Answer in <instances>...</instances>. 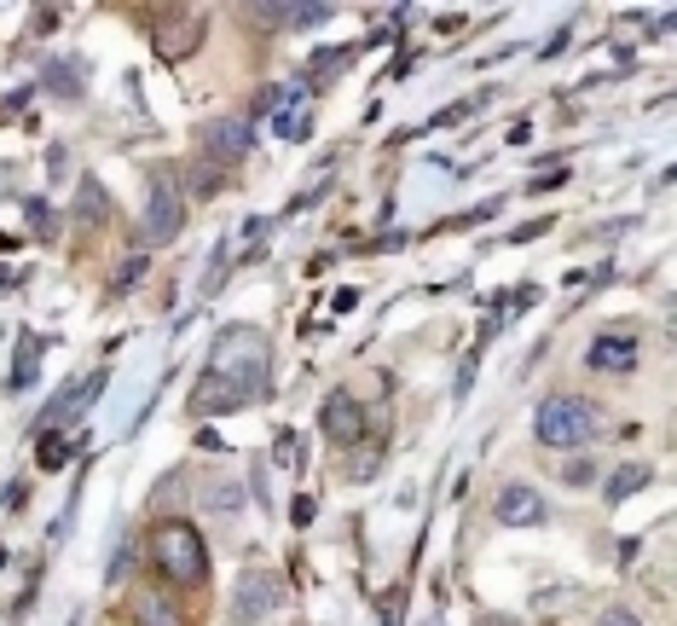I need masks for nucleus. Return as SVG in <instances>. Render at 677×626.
Wrapping results in <instances>:
<instances>
[{
  "label": "nucleus",
  "instance_id": "nucleus-1",
  "mask_svg": "<svg viewBox=\"0 0 677 626\" xmlns=\"http://www.w3.org/2000/svg\"><path fill=\"white\" fill-rule=\"evenodd\" d=\"M261 389H266V342L250 326H238V331L220 337L215 366L203 372L192 407L197 412H232V407H243V400H255Z\"/></svg>",
  "mask_w": 677,
  "mask_h": 626
},
{
  "label": "nucleus",
  "instance_id": "nucleus-2",
  "mask_svg": "<svg viewBox=\"0 0 677 626\" xmlns=\"http://www.w3.org/2000/svg\"><path fill=\"white\" fill-rule=\"evenodd\" d=\"M603 412L590 407L580 395H550L539 400V412H532V435L544 441V447H585L590 435H597Z\"/></svg>",
  "mask_w": 677,
  "mask_h": 626
},
{
  "label": "nucleus",
  "instance_id": "nucleus-3",
  "mask_svg": "<svg viewBox=\"0 0 677 626\" xmlns=\"http://www.w3.org/2000/svg\"><path fill=\"white\" fill-rule=\"evenodd\" d=\"M151 551H157V569L174 574V580H203V574H209V551H203V539H197L192 522H162L157 539H151Z\"/></svg>",
  "mask_w": 677,
  "mask_h": 626
},
{
  "label": "nucleus",
  "instance_id": "nucleus-4",
  "mask_svg": "<svg viewBox=\"0 0 677 626\" xmlns=\"http://www.w3.org/2000/svg\"><path fill=\"white\" fill-rule=\"evenodd\" d=\"M203 30H209V18H203V12L174 7V12H162L151 24V47H157L162 65H180V58H192L203 47Z\"/></svg>",
  "mask_w": 677,
  "mask_h": 626
},
{
  "label": "nucleus",
  "instance_id": "nucleus-5",
  "mask_svg": "<svg viewBox=\"0 0 677 626\" xmlns=\"http://www.w3.org/2000/svg\"><path fill=\"white\" fill-rule=\"evenodd\" d=\"M284 603V580L273 574V569H250V574H238V585H232V621L238 626H255V621H266Z\"/></svg>",
  "mask_w": 677,
  "mask_h": 626
},
{
  "label": "nucleus",
  "instance_id": "nucleus-6",
  "mask_svg": "<svg viewBox=\"0 0 677 626\" xmlns=\"http://www.w3.org/2000/svg\"><path fill=\"white\" fill-rule=\"evenodd\" d=\"M203 151L215 163H238V157L255 151V123L250 116H215V123H203Z\"/></svg>",
  "mask_w": 677,
  "mask_h": 626
},
{
  "label": "nucleus",
  "instance_id": "nucleus-7",
  "mask_svg": "<svg viewBox=\"0 0 677 626\" xmlns=\"http://www.w3.org/2000/svg\"><path fill=\"white\" fill-rule=\"evenodd\" d=\"M180 227H186L180 192L169 186V180H151V197H146V238H151V244H174Z\"/></svg>",
  "mask_w": 677,
  "mask_h": 626
},
{
  "label": "nucleus",
  "instance_id": "nucleus-8",
  "mask_svg": "<svg viewBox=\"0 0 677 626\" xmlns=\"http://www.w3.org/2000/svg\"><path fill=\"white\" fill-rule=\"evenodd\" d=\"M492 511H498L504 528H539V522H544V499L532 493L527 481H509V488L498 493V504H492Z\"/></svg>",
  "mask_w": 677,
  "mask_h": 626
},
{
  "label": "nucleus",
  "instance_id": "nucleus-9",
  "mask_svg": "<svg viewBox=\"0 0 677 626\" xmlns=\"http://www.w3.org/2000/svg\"><path fill=\"white\" fill-rule=\"evenodd\" d=\"M255 18H261V24H273V30H284V24L319 30V24H331V18H336V7H331V0H313V7H307V0H296V7L273 0V7H255Z\"/></svg>",
  "mask_w": 677,
  "mask_h": 626
},
{
  "label": "nucleus",
  "instance_id": "nucleus-10",
  "mask_svg": "<svg viewBox=\"0 0 677 626\" xmlns=\"http://www.w3.org/2000/svg\"><path fill=\"white\" fill-rule=\"evenodd\" d=\"M319 423H324V435H331V441H359V430H365V412H359V400L347 395V389H336V395H324Z\"/></svg>",
  "mask_w": 677,
  "mask_h": 626
},
{
  "label": "nucleus",
  "instance_id": "nucleus-11",
  "mask_svg": "<svg viewBox=\"0 0 677 626\" xmlns=\"http://www.w3.org/2000/svg\"><path fill=\"white\" fill-rule=\"evenodd\" d=\"M99 389H105V372H93L88 383H65V389L53 395V407L41 412V423H35V430H53L58 418H70V412H81V407H93V400H99Z\"/></svg>",
  "mask_w": 677,
  "mask_h": 626
},
{
  "label": "nucleus",
  "instance_id": "nucleus-12",
  "mask_svg": "<svg viewBox=\"0 0 677 626\" xmlns=\"http://www.w3.org/2000/svg\"><path fill=\"white\" fill-rule=\"evenodd\" d=\"M638 337H597L590 342V354H585V366L590 372H631L638 366Z\"/></svg>",
  "mask_w": 677,
  "mask_h": 626
},
{
  "label": "nucleus",
  "instance_id": "nucleus-13",
  "mask_svg": "<svg viewBox=\"0 0 677 626\" xmlns=\"http://www.w3.org/2000/svg\"><path fill=\"white\" fill-rule=\"evenodd\" d=\"M197 499H203V511H215V516H238L243 511V488H238V481H226V476L203 481Z\"/></svg>",
  "mask_w": 677,
  "mask_h": 626
},
{
  "label": "nucleus",
  "instance_id": "nucleus-14",
  "mask_svg": "<svg viewBox=\"0 0 677 626\" xmlns=\"http://www.w3.org/2000/svg\"><path fill=\"white\" fill-rule=\"evenodd\" d=\"M41 354H47V337H24V349H18V366H12V395H24L30 389V377L41 372Z\"/></svg>",
  "mask_w": 677,
  "mask_h": 626
},
{
  "label": "nucleus",
  "instance_id": "nucleus-15",
  "mask_svg": "<svg viewBox=\"0 0 677 626\" xmlns=\"http://www.w3.org/2000/svg\"><path fill=\"white\" fill-rule=\"evenodd\" d=\"M649 464H620V470H613V481H608V504H626L631 493H643L649 488Z\"/></svg>",
  "mask_w": 677,
  "mask_h": 626
},
{
  "label": "nucleus",
  "instance_id": "nucleus-16",
  "mask_svg": "<svg viewBox=\"0 0 677 626\" xmlns=\"http://www.w3.org/2000/svg\"><path fill=\"white\" fill-rule=\"evenodd\" d=\"M81 82H88V70H81L76 58H53L47 65V88L53 93H81Z\"/></svg>",
  "mask_w": 677,
  "mask_h": 626
},
{
  "label": "nucleus",
  "instance_id": "nucleus-17",
  "mask_svg": "<svg viewBox=\"0 0 677 626\" xmlns=\"http://www.w3.org/2000/svg\"><path fill=\"white\" fill-rule=\"evenodd\" d=\"M81 447H88V430L70 435V441H47V447H41V464H47V470H58V464H70Z\"/></svg>",
  "mask_w": 677,
  "mask_h": 626
},
{
  "label": "nucleus",
  "instance_id": "nucleus-18",
  "mask_svg": "<svg viewBox=\"0 0 677 626\" xmlns=\"http://www.w3.org/2000/svg\"><path fill=\"white\" fill-rule=\"evenodd\" d=\"M24 220H30V227H35L41 238H53V232H58V220H53V209L41 204V197H35V204H24Z\"/></svg>",
  "mask_w": 677,
  "mask_h": 626
},
{
  "label": "nucleus",
  "instance_id": "nucleus-19",
  "mask_svg": "<svg viewBox=\"0 0 677 626\" xmlns=\"http://www.w3.org/2000/svg\"><path fill=\"white\" fill-rule=\"evenodd\" d=\"M562 481H567V488H590V481H597V464H590V458H573Z\"/></svg>",
  "mask_w": 677,
  "mask_h": 626
},
{
  "label": "nucleus",
  "instance_id": "nucleus-20",
  "mask_svg": "<svg viewBox=\"0 0 677 626\" xmlns=\"http://www.w3.org/2000/svg\"><path fill=\"white\" fill-rule=\"evenodd\" d=\"M278 134H284V139H301V134H307V105L284 111V116H278Z\"/></svg>",
  "mask_w": 677,
  "mask_h": 626
},
{
  "label": "nucleus",
  "instance_id": "nucleus-21",
  "mask_svg": "<svg viewBox=\"0 0 677 626\" xmlns=\"http://www.w3.org/2000/svg\"><path fill=\"white\" fill-rule=\"evenodd\" d=\"M139 610H146V626H174V615H169V603H162V597H146Z\"/></svg>",
  "mask_w": 677,
  "mask_h": 626
},
{
  "label": "nucleus",
  "instance_id": "nucleus-22",
  "mask_svg": "<svg viewBox=\"0 0 677 626\" xmlns=\"http://www.w3.org/2000/svg\"><path fill=\"white\" fill-rule=\"evenodd\" d=\"M81 197H88V220H105V192L93 180H81Z\"/></svg>",
  "mask_w": 677,
  "mask_h": 626
},
{
  "label": "nucleus",
  "instance_id": "nucleus-23",
  "mask_svg": "<svg viewBox=\"0 0 677 626\" xmlns=\"http://www.w3.org/2000/svg\"><path fill=\"white\" fill-rule=\"evenodd\" d=\"M139 273H146V255H128V261H122V273H116V285H134Z\"/></svg>",
  "mask_w": 677,
  "mask_h": 626
},
{
  "label": "nucleus",
  "instance_id": "nucleus-24",
  "mask_svg": "<svg viewBox=\"0 0 677 626\" xmlns=\"http://www.w3.org/2000/svg\"><path fill=\"white\" fill-rule=\"evenodd\" d=\"M603 626H643V621L631 615V610H608V615H603Z\"/></svg>",
  "mask_w": 677,
  "mask_h": 626
},
{
  "label": "nucleus",
  "instance_id": "nucleus-25",
  "mask_svg": "<svg viewBox=\"0 0 677 626\" xmlns=\"http://www.w3.org/2000/svg\"><path fill=\"white\" fill-rule=\"evenodd\" d=\"M0 562H7V551H0Z\"/></svg>",
  "mask_w": 677,
  "mask_h": 626
}]
</instances>
